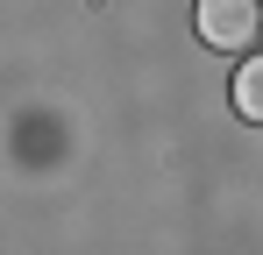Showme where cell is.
<instances>
[{"label":"cell","mask_w":263,"mask_h":255,"mask_svg":"<svg viewBox=\"0 0 263 255\" xmlns=\"http://www.w3.org/2000/svg\"><path fill=\"white\" fill-rule=\"evenodd\" d=\"M235 114L263 121V57H242V71H235Z\"/></svg>","instance_id":"2"},{"label":"cell","mask_w":263,"mask_h":255,"mask_svg":"<svg viewBox=\"0 0 263 255\" xmlns=\"http://www.w3.org/2000/svg\"><path fill=\"white\" fill-rule=\"evenodd\" d=\"M192 22H199V42L206 50H235V57L263 36V7L256 0H199Z\"/></svg>","instance_id":"1"}]
</instances>
